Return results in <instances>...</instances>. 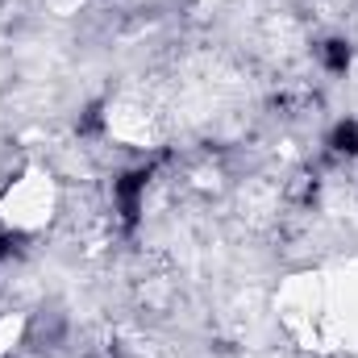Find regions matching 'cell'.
I'll list each match as a JSON object with an SVG mask.
<instances>
[{
	"label": "cell",
	"instance_id": "1",
	"mask_svg": "<svg viewBox=\"0 0 358 358\" xmlns=\"http://www.w3.org/2000/svg\"><path fill=\"white\" fill-rule=\"evenodd\" d=\"M146 179H150V167H134L117 179V204H121V217L125 225H138V208H142V192H146Z\"/></svg>",
	"mask_w": 358,
	"mask_h": 358
},
{
	"label": "cell",
	"instance_id": "2",
	"mask_svg": "<svg viewBox=\"0 0 358 358\" xmlns=\"http://www.w3.org/2000/svg\"><path fill=\"white\" fill-rule=\"evenodd\" d=\"M321 63H325L334 76H342V71L350 67V46H346L342 38H329V42L321 46Z\"/></svg>",
	"mask_w": 358,
	"mask_h": 358
},
{
	"label": "cell",
	"instance_id": "3",
	"mask_svg": "<svg viewBox=\"0 0 358 358\" xmlns=\"http://www.w3.org/2000/svg\"><path fill=\"white\" fill-rule=\"evenodd\" d=\"M329 146L342 150V155H358V121H342V125H334Z\"/></svg>",
	"mask_w": 358,
	"mask_h": 358
}]
</instances>
